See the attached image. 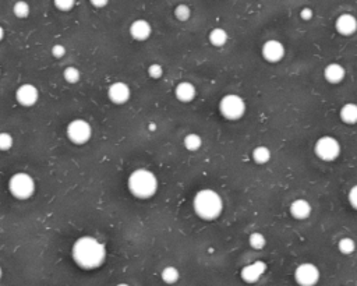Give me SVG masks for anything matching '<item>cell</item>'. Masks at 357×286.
I'll return each mask as SVG.
<instances>
[{
    "label": "cell",
    "instance_id": "cell-1",
    "mask_svg": "<svg viewBox=\"0 0 357 286\" xmlns=\"http://www.w3.org/2000/svg\"><path fill=\"white\" fill-rule=\"evenodd\" d=\"M73 260L77 266L84 270H95L105 262L106 258V249L105 245L92 237V236H82L73 246Z\"/></svg>",
    "mask_w": 357,
    "mask_h": 286
},
{
    "label": "cell",
    "instance_id": "cell-2",
    "mask_svg": "<svg viewBox=\"0 0 357 286\" xmlns=\"http://www.w3.org/2000/svg\"><path fill=\"white\" fill-rule=\"evenodd\" d=\"M194 211L201 219L212 221L216 219L224 211V201L216 191L211 189L199 190L194 195Z\"/></svg>",
    "mask_w": 357,
    "mask_h": 286
},
{
    "label": "cell",
    "instance_id": "cell-3",
    "mask_svg": "<svg viewBox=\"0 0 357 286\" xmlns=\"http://www.w3.org/2000/svg\"><path fill=\"white\" fill-rule=\"evenodd\" d=\"M127 186L130 193L137 199H151L158 190V179L148 169H137L128 176Z\"/></svg>",
    "mask_w": 357,
    "mask_h": 286
},
{
    "label": "cell",
    "instance_id": "cell-4",
    "mask_svg": "<svg viewBox=\"0 0 357 286\" xmlns=\"http://www.w3.org/2000/svg\"><path fill=\"white\" fill-rule=\"evenodd\" d=\"M9 191L17 200H28L35 193V180L26 172L14 173L9 180Z\"/></svg>",
    "mask_w": 357,
    "mask_h": 286
},
{
    "label": "cell",
    "instance_id": "cell-5",
    "mask_svg": "<svg viewBox=\"0 0 357 286\" xmlns=\"http://www.w3.org/2000/svg\"><path fill=\"white\" fill-rule=\"evenodd\" d=\"M219 111L222 116L228 120H239L246 113L244 99L236 94L225 95L219 102Z\"/></svg>",
    "mask_w": 357,
    "mask_h": 286
},
{
    "label": "cell",
    "instance_id": "cell-6",
    "mask_svg": "<svg viewBox=\"0 0 357 286\" xmlns=\"http://www.w3.org/2000/svg\"><path fill=\"white\" fill-rule=\"evenodd\" d=\"M67 138L73 144L77 145H84L87 144L92 137V127L91 124L84 120V119H74L67 124L66 128Z\"/></svg>",
    "mask_w": 357,
    "mask_h": 286
},
{
    "label": "cell",
    "instance_id": "cell-7",
    "mask_svg": "<svg viewBox=\"0 0 357 286\" xmlns=\"http://www.w3.org/2000/svg\"><path fill=\"white\" fill-rule=\"evenodd\" d=\"M314 152L321 161H335L341 153V144L335 137L324 136L320 140H317L314 145Z\"/></svg>",
    "mask_w": 357,
    "mask_h": 286
},
{
    "label": "cell",
    "instance_id": "cell-8",
    "mask_svg": "<svg viewBox=\"0 0 357 286\" xmlns=\"http://www.w3.org/2000/svg\"><path fill=\"white\" fill-rule=\"evenodd\" d=\"M295 281L300 286H316L320 281V270L313 262H303L295 271Z\"/></svg>",
    "mask_w": 357,
    "mask_h": 286
},
{
    "label": "cell",
    "instance_id": "cell-9",
    "mask_svg": "<svg viewBox=\"0 0 357 286\" xmlns=\"http://www.w3.org/2000/svg\"><path fill=\"white\" fill-rule=\"evenodd\" d=\"M39 99V91L34 84H23L15 91V101L24 107L34 106Z\"/></svg>",
    "mask_w": 357,
    "mask_h": 286
},
{
    "label": "cell",
    "instance_id": "cell-10",
    "mask_svg": "<svg viewBox=\"0 0 357 286\" xmlns=\"http://www.w3.org/2000/svg\"><path fill=\"white\" fill-rule=\"evenodd\" d=\"M262 57L270 63H278L285 56V46L278 39H270L262 45L261 49Z\"/></svg>",
    "mask_w": 357,
    "mask_h": 286
},
{
    "label": "cell",
    "instance_id": "cell-11",
    "mask_svg": "<svg viewBox=\"0 0 357 286\" xmlns=\"http://www.w3.org/2000/svg\"><path fill=\"white\" fill-rule=\"evenodd\" d=\"M266 271V264L264 261H254L251 264H247L241 268L240 276L247 283H255L260 281V278Z\"/></svg>",
    "mask_w": 357,
    "mask_h": 286
},
{
    "label": "cell",
    "instance_id": "cell-12",
    "mask_svg": "<svg viewBox=\"0 0 357 286\" xmlns=\"http://www.w3.org/2000/svg\"><path fill=\"white\" fill-rule=\"evenodd\" d=\"M130 95H131V91H130V87H128L126 82L123 81H116L113 82L112 85L107 90V98L110 99V102H113L115 105H123L126 103L130 99Z\"/></svg>",
    "mask_w": 357,
    "mask_h": 286
},
{
    "label": "cell",
    "instance_id": "cell-13",
    "mask_svg": "<svg viewBox=\"0 0 357 286\" xmlns=\"http://www.w3.org/2000/svg\"><path fill=\"white\" fill-rule=\"evenodd\" d=\"M335 28L341 35H353L357 31V18L349 13L341 14L335 21Z\"/></svg>",
    "mask_w": 357,
    "mask_h": 286
},
{
    "label": "cell",
    "instance_id": "cell-14",
    "mask_svg": "<svg viewBox=\"0 0 357 286\" xmlns=\"http://www.w3.org/2000/svg\"><path fill=\"white\" fill-rule=\"evenodd\" d=\"M130 35L138 42H144L148 39L152 34V28L147 20H136L130 26Z\"/></svg>",
    "mask_w": 357,
    "mask_h": 286
},
{
    "label": "cell",
    "instance_id": "cell-15",
    "mask_svg": "<svg viewBox=\"0 0 357 286\" xmlns=\"http://www.w3.org/2000/svg\"><path fill=\"white\" fill-rule=\"evenodd\" d=\"M324 77L329 84H339V82H342L345 80L346 70L339 63H331L324 69Z\"/></svg>",
    "mask_w": 357,
    "mask_h": 286
},
{
    "label": "cell",
    "instance_id": "cell-16",
    "mask_svg": "<svg viewBox=\"0 0 357 286\" xmlns=\"http://www.w3.org/2000/svg\"><path fill=\"white\" fill-rule=\"evenodd\" d=\"M311 205L304 199L295 200L291 204V215L295 219H307L311 215Z\"/></svg>",
    "mask_w": 357,
    "mask_h": 286
},
{
    "label": "cell",
    "instance_id": "cell-17",
    "mask_svg": "<svg viewBox=\"0 0 357 286\" xmlns=\"http://www.w3.org/2000/svg\"><path fill=\"white\" fill-rule=\"evenodd\" d=\"M174 95L180 102H191L197 95V90L190 81H182L174 88Z\"/></svg>",
    "mask_w": 357,
    "mask_h": 286
},
{
    "label": "cell",
    "instance_id": "cell-18",
    "mask_svg": "<svg viewBox=\"0 0 357 286\" xmlns=\"http://www.w3.org/2000/svg\"><path fill=\"white\" fill-rule=\"evenodd\" d=\"M341 119L346 124H356L357 123V105L356 103H346L341 109Z\"/></svg>",
    "mask_w": 357,
    "mask_h": 286
},
{
    "label": "cell",
    "instance_id": "cell-19",
    "mask_svg": "<svg viewBox=\"0 0 357 286\" xmlns=\"http://www.w3.org/2000/svg\"><path fill=\"white\" fill-rule=\"evenodd\" d=\"M208 38L211 45L220 48V46L226 45V42L229 39V35H228V32L224 28H214V30L209 32Z\"/></svg>",
    "mask_w": 357,
    "mask_h": 286
},
{
    "label": "cell",
    "instance_id": "cell-20",
    "mask_svg": "<svg viewBox=\"0 0 357 286\" xmlns=\"http://www.w3.org/2000/svg\"><path fill=\"white\" fill-rule=\"evenodd\" d=\"M161 278H162V281H164L165 283L173 285V283H176V282L180 279V272H178V270L176 267L168 266L165 267L164 270H162V272H161Z\"/></svg>",
    "mask_w": 357,
    "mask_h": 286
},
{
    "label": "cell",
    "instance_id": "cell-21",
    "mask_svg": "<svg viewBox=\"0 0 357 286\" xmlns=\"http://www.w3.org/2000/svg\"><path fill=\"white\" fill-rule=\"evenodd\" d=\"M253 159H254L255 164H258V165H265L266 162H270V159H271L270 148H266V147H264V145L255 147L254 151H253Z\"/></svg>",
    "mask_w": 357,
    "mask_h": 286
},
{
    "label": "cell",
    "instance_id": "cell-22",
    "mask_svg": "<svg viewBox=\"0 0 357 286\" xmlns=\"http://www.w3.org/2000/svg\"><path fill=\"white\" fill-rule=\"evenodd\" d=\"M183 144L186 149H189V151H198L201 148V145H203V140H201L198 134L190 133L184 137Z\"/></svg>",
    "mask_w": 357,
    "mask_h": 286
},
{
    "label": "cell",
    "instance_id": "cell-23",
    "mask_svg": "<svg viewBox=\"0 0 357 286\" xmlns=\"http://www.w3.org/2000/svg\"><path fill=\"white\" fill-rule=\"evenodd\" d=\"M63 78L69 84H77V82L80 81V78H81V73H80V70L77 67L69 66L63 70Z\"/></svg>",
    "mask_w": 357,
    "mask_h": 286
},
{
    "label": "cell",
    "instance_id": "cell-24",
    "mask_svg": "<svg viewBox=\"0 0 357 286\" xmlns=\"http://www.w3.org/2000/svg\"><path fill=\"white\" fill-rule=\"evenodd\" d=\"M249 243L254 250H262L266 245V239L265 236L260 233V232H254V233H251L249 236Z\"/></svg>",
    "mask_w": 357,
    "mask_h": 286
},
{
    "label": "cell",
    "instance_id": "cell-25",
    "mask_svg": "<svg viewBox=\"0 0 357 286\" xmlns=\"http://www.w3.org/2000/svg\"><path fill=\"white\" fill-rule=\"evenodd\" d=\"M31 7L27 2H15L13 6V13L17 18H27L30 15Z\"/></svg>",
    "mask_w": 357,
    "mask_h": 286
},
{
    "label": "cell",
    "instance_id": "cell-26",
    "mask_svg": "<svg viewBox=\"0 0 357 286\" xmlns=\"http://www.w3.org/2000/svg\"><path fill=\"white\" fill-rule=\"evenodd\" d=\"M338 247H339V251H341L342 254L349 256V254H352V253H354V250H356V243H354V240L350 239V237H343V239H341L339 243H338Z\"/></svg>",
    "mask_w": 357,
    "mask_h": 286
},
{
    "label": "cell",
    "instance_id": "cell-27",
    "mask_svg": "<svg viewBox=\"0 0 357 286\" xmlns=\"http://www.w3.org/2000/svg\"><path fill=\"white\" fill-rule=\"evenodd\" d=\"M13 144H14V140L10 133H7V131L0 133V151H3V152L9 151L13 147Z\"/></svg>",
    "mask_w": 357,
    "mask_h": 286
},
{
    "label": "cell",
    "instance_id": "cell-28",
    "mask_svg": "<svg viewBox=\"0 0 357 286\" xmlns=\"http://www.w3.org/2000/svg\"><path fill=\"white\" fill-rule=\"evenodd\" d=\"M191 15V10L187 5H178L174 9V17L180 21H187Z\"/></svg>",
    "mask_w": 357,
    "mask_h": 286
},
{
    "label": "cell",
    "instance_id": "cell-29",
    "mask_svg": "<svg viewBox=\"0 0 357 286\" xmlns=\"http://www.w3.org/2000/svg\"><path fill=\"white\" fill-rule=\"evenodd\" d=\"M76 6L74 0H55V7L60 11H70Z\"/></svg>",
    "mask_w": 357,
    "mask_h": 286
},
{
    "label": "cell",
    "instance_id": "cell-30",
    "mask_svg": "<svg viewBox=\"0 0 357 286\" xmlns=\"http://www.w3.org/2000/svg\"><path fill=\"white\" fill-rule=\"evenodd\" d=\"M148 76L151 77V78L158 80V78H161V77L164 76V69H162V66H161L159 63H152V64L148 67Z\"/></svg>",
    "mask_w": 357,
    "mask_h": 286
},
{
    "label": "cell",
    "instance_id": "cell-31",
    "mask_svg": "<svg viewBox=\"0 0 357 286\" xmlns=\"http://www.w3.org/2000/svg\"><path fill=\"white\" fill-rule=\"evenodd\" d=\"M66 55V48L60 43H56V45L52 46V56L55 59H61V57Z\"/></svg>",
    "mask_w": 357,
    "mask_h": 286
},
{
    "label": "cell",
    "instance_id": "cell-32",
    "mask_svg": "<svg viewBox=\"0 0 357 286\" xmlns=\"http://www.w3.org/2000/svg\"><path fill=\"white\" fill-rule=\"evenodd\" d=\"M349 203L352 205L354 210H357V184L353 186L350 191H349Z\"/></svg>",
    "mask_w": 357,
    "mask_h": 286
},
{
    "label": "cell",
    "instance_id": "cell-33",
    "mask_svg": "<svg viewBox=\"0 0 357 286\" xmlns=\"http://www.w3.org/2000/svg\"><path fill=\"white\" fill-rule=\"evenodd\" d=\"M300 15H301V18H303V20H306V21L311 20L313 10L311 9H308V7H306V9H303V10L300 11Z\"/></svg>",
    "mask_w": 357,
    "mask_h": 286
},
{
    "label": "cell",
    "instance_id": "cell-34",
    "mask_svg": "<svg viewBox=\"0 0 357 286\" xmlns=\"http://www.w3.org/2000/svg\"><path fill=\"white\" fill-rule=\"evenodd\" d=\"M91 5L94 6V7H106L107 6V2L106 0H92L91 2Z\"/></svg>",
    "mask_w": 357,
    "mask_h": 286
},
{
    "label": "cell",
    "instance_id": "cell-35",
    "mask_svg": "<svg viewBox=\"0 0 357 286\" xmlns=\"http://www.w3.org/2000/svg\"><path fill=\"white\" fill-rule=\"evenodd\" d=\"M3 38H5V30H3V27L0 26V42L3 41Z\"/></svg>",
    "mask_w": 357,
    "mask_h": 286
},
{
    "label": "cell",
    "instance_id": "cell-36",
    "mask_svg": "<svg viewBox=\"0 0 357 286\" xmlns=\"http://www.w3.org/2000/svg\"><path fill=\"white\" fill-rule=\"evenodd\" d=\"M116 286H130V285H128V283H124V282H122V283H118Z\"/></svg>",
    "mask_w": 357,
    "mask_h": 286
},
{
    "label": "cell",
    "instance_id": "cell-37",
    "mask_svg": "<svg viewBox=\"0 0 357 286\" xmlns=\"http://www.w3.org/2000/svg\"><path fill=\"white\" fill-rule=\"evenodd\" d=\"M149 130H155V124H149Z\"/></svg>",
    "mask_w": 357,
    "mask_h": 286
},
{
    "label": "cell",
    "instance_id": "cell-38",
    "mask_svg": "<svg viewBox=\"0 0 357 286\" xmlns=\"http://www.w3.org/2000/svg\"><path fill=\"white\" fill-rule=\"evenodd\" d=\"M2 276H3V270H2V267H0V279H2Z\"/></svg>",
    "mask_w": 357,
    "mask_h": 286
},
{
    "label": "cell",
    "instance_id": "cell-39",
    "mask_svg": "<svg viewBox=\"0 0 357 286\" xmlns=\"http://www.w3.org/2000/svg\"><path fill=\"white\" fill-rule=\"evenodd\" d=\"M0 74H2V70H0Z\"/></svg>",
    "mask_w": 357,
    "mask_h": 286
}]
</instances>
